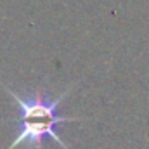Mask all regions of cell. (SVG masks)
Instances as JSON below:
<instances>
[{
    "label": "cell",
    "instance_id": "1",
    "mask_svg": "<svg viewBox=\"0 0 149 149\" xmlns=\"http://www.w3.org/2000/svg\"><path fill=\"white\" fill-rule=\"evenodd\" d=\"M3 88L19 106L17 135L7 149H16L19 146L40 149L47 137L56 141L63 149H70L63 142V139L57 135V125L78 120V118H71V116H63L59 113L61 102L71 92L73 87H68L64 92H61L56 97L42 88L35 90L30 97H19L16 92H12V88H9L5 85H3Z\"/></svg>",
    "mask_w": 149,
    "mask_h": 149
}]
</instances>
